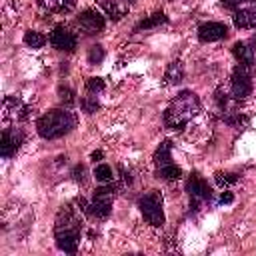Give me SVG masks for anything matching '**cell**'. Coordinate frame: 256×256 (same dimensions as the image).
Segmentation results:
<instances>
[{"label": "cell", "mask_w": 256, "mask_h": 256, "mask_svg": "<svg viewBox=\"0 0 256 256\" xmlns=\"http://www.w3.org/2000/svg\"><path fill=\"white\" fill-rule=\"evenodd\" d=\"M80 218L76 214V210L72 206H64L58 216H56V224H54V238H56V246L62 252L74 254L78 250V240H80Z\"/></svg>", "instance_id": "obj_1"}, {"label": "cell", "mask_w": 256, "mask_h": 256, "mask_svg": "<svg viewBox=\"0 0 256 256\" xmlns=\"http://www.w3.org/2000/svg\"><path fill=\"white\" fill-rule=\"evenodd\" d=\"M200 112V100L194 92L190 90H182L166 108L164 112V124L172 130H184V126L198 116Z\"/></svg>", "instance_id": "obj_2"}, {"label": "cell", "mask_w": 256, "mask_h": 256, "mask_svg": "<svg viewBox=\"0 0 256 256\" xmlns=\"http://www.w3.org/2000/svg\"><path fill=\"white\" fill-rule=\"evenodd\" d=\"M74 126H76V116H74L70 110H64V108L50 110V112L42 114V116L36 120V130H38V134H40L42 138H46V140L60 138V136L68 134Z\"/></svg>", "instance_id": "obj_3"}, {"label": "cell", "mask_w": 256, "mask_h": 256, "mask_svg": "<svg viewBox=\"0 0 256 256\" xmlns=\"http://www.w3.org/2000/svg\"><path fill=\"white\" fill-rule=\"evenodd\" d=\"M138 208L150 226H162L164 224V220H166L164 218V200H162V194L158 190L146 192L138 200Z\"/></svg>", "instance_id": "obj_4"}, {"label": "cell", "mask_w": 256, "mask_h": 256, "mask_svg": "<svg viewBox=\"0 0 256 256\" xmlns=\"http://www.w3.org/2000/svg\"><path fill=\"white\" fill-rule=\"evenodd\" d=\"M116 192V186L112 182H108L106 186L96 188L92 202L88 204V214L94 218H106L112 212V196Z\"/></svg>", "instance_id": "obj_5"}, {"label": "cell", "mask_w": 256, "mask_h": 256, "mask_svg": "<svg viewBox=\"0 0 256 256\" xmlns=\"http://www.w3.org/2000/svg\"><path fill=\"white\" fill-rule=\"evenodd\" d=\"M252 92V76H250V66L238 64L232 70V96L236 100L248 98Z\"/></svg>", "instance_id": "obj_6"}, {"label": "cell", "mask_w": 256, "mask_h": 256, "mask_svg": "<svg viewBox=\"0 0 256 256\" xmlns=\"http://www.w3.org/2000/svg\"><path fill=\"white\" fill-rule=\"evenodd\" d=\"M186 192H188V196L192 200L190 206H194V208H198L200 202H206L212 196V190H210L208 182L198 172H194V174L188 176V180H186Z\"/></svg>", "instance_id": "obj_7"}, {"label": "cell", "mask_w": 256, "mask_h": 256, "mask_svg": "<svg viewBox=\"0 0 256 256\" xmlns=\"http://www.w3.org/2000/svg\"><path fill=\"white\" fill-rule=\"evenodd\" d=\"M78 26L84 30V34H98V32L104 30L106 20H104V16H102L98 10L86 8V10L80 12V16H78Z\"/></svg>", "instance_id": "obj_8"}, {"label": "cell", "mask_w": 256, "mask_h": 256, "mask_svg": "<svg viewBox=\"0 0 256 256\" xmlns=\"http://www.w3.org/2000/svg\"><path fill=\"white\" fill-rule=\"evenodd\" d=\"M232 20H234L236 28H242V30L256 28V0H248L242 6H238L234 10Z\"/></svg>", "instance_id": "obj_9"}, {"label": "cell", "mask_w": 256, "mask_h": 256, "mask_svg": "<svg viewBox=\"0 0 256 256\" xmlns=\"http://www.w3.org/2000/svg\"><path fill=\"white\" fill-rule=\"evenodd\" d=\"M22 140H24L22 130H18V128H6L2 132V142H0V154H2V158H12L18 152Z\"/></svg>", "instance_id": "obj_10"}, {"label": "cell", "mask_w": 256, "mask_h": 256, "mask_svg": "<svg viewBox=\"0 0 256 256\" xmlns=\"http://www.w3.org/2000/svg\"><path fill=\"white\" fill-rule=\"evenodd\" d=\"M50 44L56 48V50H66V52H72L76 48V36L74 32H70L66 26H56L50 34Z\"/></svg>", "instance_id": "obj_11"}, {"label": "cell", "mask_w": 256, "mask_h": 256, "mask_svg": "<svg viewBox=\"0 0 256 256\" xmlns=\"http://www.w3.org/2000/svg\"><path fill=\"white\" fill-rule=\"evenodd\" d=\"M228 36V26L222 22H204L198 26V38L202 42H216Z\"/></svg>", "instance_id": "obj_12"}, {"label": "cell", "mask_w": 256, "mask_h": 256, "mask_svg": "<svg viewBox=\"0 0 256 256\" xmlns=\"http://www.w3.org/2000/svg\"><path fill=\"white\" fill-rule=\"evenodd\" d=\"M254 42H256V38H252L248 42H236L232 46V54L236 56L238 64H244V66H252L254 64V60H256V56H254Z\"/></svg>", "instance_id": "obj_13"}, {"label": "cell", "mask_w": 256, "mask_h": 256, "mask_svg": "<svg viewBox=\"0 0 256 256\" xmlns=\"http://www.w3.org/2000/svg\"><path fill=\"white\" fill-rule=\"evenodd\" d=\"M4 112L8 114V116H16V118H28V112H30V108L20 100V98H16V96H8L6 100H4Z\"/></svg>", "instance_id": "obj_14"}, {"label": "cell", "mask_w": 256, "mask_h": 256, "mask_svg": "<svg viewBox=\"0 0 256 256\" xmlns=\"http://www.w3.org/2000/svg\"><path fill=\"white\" fill-rule=\"evenodd\" d=\"M182 78H184V66H182L178 60L170 62L168 68H166V72H164V84L174 86V84L182 82Z\"/></svg>", "instance_id": "obj_15"}, {"label": "cell", "mask_w": 256, "mask_h": 256, "mask_svg": "<svg viewBox=\"0 0 256 256\" xmlns=\"http://www.w3.org/2000/svg\"><path fill=\"white\" fill-rule=\"evenodd\" d=\"M170 162H172V142L164 140V142H160V146L154 152V164H156V168H160Z\"/></svg>", "instance_id": "obj_16"}, {"label": "cell", "mask_w": 256, "mask_h": 256, "mask_svg": "<svg viewBox=\"0 0 256 256\" xmlns=\"http://www.w3.org/2000/svg\"><path fill=\"white\" fill-rule=\"evenodd\" d=\"M40 8H44L46 12H54V14H62L72 10L74 0H38Z\"/></svg>", "instance_id": "obj_17"}, {"label": "cell", "mask_w": 256, "mask_h": 256, "mask_svg": "<svg viewBox=\"0 0 256 256\" xmlns=\"http://www.w3.org/2000/svg\"><path fill=\"white\" fill-rule=\"evenodd\" d=\"M166 20H168V18H166V14H162V12H154L152 16H148V18L140 20V22L136 24V28H134V30H148V28H156V26L164 24Z\"/></svg>", "instance_id": "obj_18"}, {"label": "cell", "mask_w": 256, "mask_h": 256, "mask_svg": "<svg viewBox=\"0 0 256 256\" xmlns=\"http://www.w3.org/2000/svg\"><path fill=\"white\" fill-rule=\"evenodd\" d=\"M156 176L162 178V180H178L182 176V170H180V166H176L174 162H170L166 166H160L156 170Z\"/></svg>", "instance_id": "obj_19"}, {"label": "cell", "mask_w": 256, "mask_h": 256, "mask_svg": "<svg viewBox=\"0 0 256 256\" xmlns=\"http://www.w3.org/2000/svg\"><path fill=\"white\" fill-rule=\"evenodd\" d=\"M24 42H26V46H30V48H42V46L46 44V36H44L42 32L28 30V32L24 34Z\"/></svg>", "instance_id": "obj_20"}, {"label": "cell", "mask_w": 256, "mask_h": 256, "mask_svg": "<svg viewBox=\"0 0 256 256\" xmlns=\"http://www.w3.org/2000/svg\"><path fill=\"white\" fill-rule=\"evenodd\" d=\"M94 176H96V180L98 182H102V184H108V182H112V168L108 166V164H98L96 166V170H94Z\"/></svg>", "instance_id": "obj_21"}, {"label": "cell", "mask_w": 256, "mask_h": 256, "mask_svg": "<svg viewBox=\"0 0 256 256\" xmlns=\"http://www.w3.org/2000/svg\"><path fill=\"white\" fill-rule=\"evenodd\" d=\"M104 80L100 78V76H90L88 80H86V90L90 92V94H98V92H102L104 90Z\"/></svg>", "instance_id": "obj_22"}, {"label": "cell", "mask_w": 256, "mask_h": 256, "mask_svg": "<svg viewBox=\"0 0 256 256\" xmlns=\"http://www.w3.org/2000/svg\"><path fill=\"white\" fill-rule=\"evenodd\" d=\"M58 96H60V102L64 104V106H72L74 102H76V94H74V90L72 88H68V86H60L58 88Z\"/></svg>", "instance_id": "obj_23"}, {"label": "cell", "mask_w": 256, "mask_h": 256, "mask_svg": "<svg viewBox=\"0 0 256 256\" xmlns=\"http://www.w3.org/2000/svg\"><path fill=\"white\" fill-rule=\"evenodd\" d=\"M102 60H104V48L100 44L90 46V50H88V62L90 64H100Z\"/></svg>", "instance_id": "obj_24"}, {"label": "cell", "mask_w": 256, "mask_h": 256, "mask_svg": "<svg viewBox=\"0 0 256 256\" xmlns=\"http://www.w3.org/2000/svg\"><path fill=\"white\" fill-rule=\"evenodd\" d=\"M80 106H82V110L84 112H88V114H92V112H96L98 110V100H96V96H86V98H82L80 100Z\"/></svg>", "instance_id": "obj_25"}, {"label": "cell", "mask_w": 256, "mask_h": 256, "mask_svg": "<svg viewBox=\"0 0 256 256\" xmlns=\"http://www.w3.org/2000/svg\"><path fill=\"white\" fill-rule=\"evenodd\" d=\"M216 182H218L220 186L234 184V182H238V174H234V172H218V174H216Z\"/></svg>", "instance_id": "obj_26"}, {"label": "cell", "mask_w": 256, "mask_h": 256, "mask_svg": "<svg viewBox=\"0 0 256 256\" xmlns=\"http://www.w3.org/2000/svg\"><path fill=\"white\" fill-rule=\"evenodd\" d=\"M224 122H226V124H230V126L240 128V126H244V124L248 122V118H246L244 114H240V112H234L232 116H224Z\"/></svg>", "instance_id": "obj_27"}, {"label": "cell", "mask_w": 256, "mask_h": 256, "mask_svg": "<svg viewBox=\"0 0 256 256\" xmlns=\"http://www.w3.org/2000/svg\"><path fill=\"white\" fill-rule=\"evenodd\" d=\"M84 174H86V168H84L82 164H76L74 170H72V178H74L76 182H82V180H84Z\"/></svg>", "instance_id": "obj_28"}, {"label": "cell", "mask_w": 256, "mask_h": 256, "mask_svg": "<svg viewBox=\"0 0 256 256\" xmlns=\"http://www.w3.org/2000/svg\"><path fill=\"white\" fill-rule=\"evenodd\" d=\"M244 2H248V0H222V6L228 8V10H236V8L242 6Z\"/></svg>", "instance_id": "obj_29"}, {"label": "cell", "mask_w": 256, "mask_h": 256, "mask_svg": "<svg viewBox=\"0 0 256 256\" xmlns=\"http://www.w3.org/2000/svg\"><path fill=\"white\" fill-rule=\"evenodd\" d=\"M232 200H234L232 192H222V196H220V204H232Z\"/></svg>", "instance_id": "obj_30"}, {"label": "cell", "mask_w": 256, "mask_h": 256, "mask_svg": "<svg viewBox=\"0 0 256 256\" xmlns=\"http://www.w3.org/2000/svg\"><path fill=\"white\" fill-rule=\"evenodd\" d=\"M102 156H104V154H102V150L92 152V160H94V162H96V160H102Z\"/></svg>", "instance_id": "obj_31"}, {"label": "cell", "mask_w": 256, "mask_h": 256, "mask_svg": "<svg viewBox=\"0 0 256 256\" xmlns=\"http://www.w3.org/2000/svg\"><path fill=\"white\" fill-rule=\"evenodd\" d=\"M100 2H104V0H100Z\"/></svg>", "instance_id": "obj_32"}]
</instances>
